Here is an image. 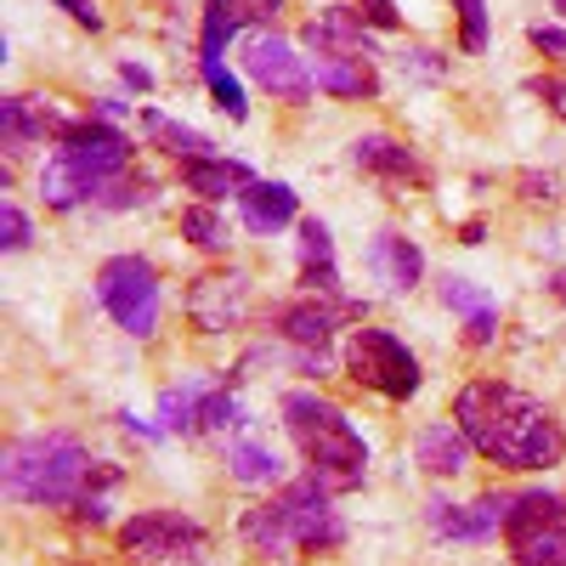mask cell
<instances>
[{
	"instance_id": "cell-1",
	"label": "cell",
	"mask_w": 566,
	"mask_h": 566,
	"mask_svg": "<svg viewBox=\"0 0 566 566\" xmlns=\"http://www.w3.org/2000/svg\"><path fill=\"white\" fill-rule=\"evenodd\" d=\"M453 419L470 437V448H476L482 459H493V464H504V470H549V464L566 459L560 419L538 397L515 391V386L470 380L453 397Z\"/></svg>"
},
{
	"instance_id": "cell-2",
	"label": "cell",
	"mask_w": 566,
	"mask_h": 566,
	"mask_svg": "<svg viewBox=\"0 0 566 566\" xmlns=\"http://www.w3.org/2000/svg\"><path fill=\"white\" fill-rule=\"evenodd\" d=\"M239 538L266 555V560H301V555H328L346 544V515L328 504V488L301 476L290 488H277L255 510H244Z\"/></svg>"
},
{
	"instance_id": "cell-3",
	"label": "cell",
	"mask_w": 566,
	"mask_h": 566,
	"mask_svg": "<svg viewBox=\"0 0 566 566\" xmlns=\"http://www.w3.org/2000/svg\"><path fill=\"white\" fill-rule=\"evenodd\" d=\"M283 424L306 459V476L323 482L328 493H352L368 476V442L357 437V424L346 419L340 402H328L317 391H290L283 397Z\"/></svg>"
},
{
	"instance_id": "cell-4",
	"label": "cell",
	"mask_w": 566,
	"mask_h": 566,
	"mask_svg": "<svg viewBox=\"0 0 566 566\" xmlns=\"http://www.w3.org/2000/svg\"><path fill=\"white\" fill-rule=\"evenodd\" d=\"M91 482V453L69 431H45V437H18L0 453V488L12 504H52L74 510V499Z\"/></svg>"
},
{
	"instance_id": "cell-5",
	"label": "cell",
	"mask_w": 566,
	"mask_h": 566,
	"mask_svg": "<svg viewBox=\"0 0 566 566\" xmlns=\"http://www.w3.org/2000/svg\"><path fill=\"white\" fill-rule=\"evenodd\" d=\"M97 301L130 340H148L159 328V272L142 255H108L97 266Z\"/></svg>"
},
{
	"instance_id": "cell-6",
	"label": "cell",
	"mask_w": 566,
	"mask_h": 566,
	"mask_svg": "<svg viewBox=\"0 0 566 566\" xmlns=\"http://www.w3.org/2000/svg\"><path fill=\"white\" fill-rule=\"evenodd\" d=\"M504 549L515 566H566V499L522 493L504 515Z\"/></svg>"
},
{
	"instance_id": "cell-7",
	"label": "cell",
	"mask_w": 566,
	"mask_h": 566,
	"mask_svg": "<svg viewBox=\"0 0 566 566\" xmlns=\"http://www.w3.org/2000/svg\"><path fill=\"white\" fill-rule=\"evenodd\" d=\"M346 374H352L357 386L391 397V402H408L419 391V357L391 335V328H352V340H346Z\"/></svg>"
},
{
	"instance_id": "cell-8",
	"label": "cell",
	"mask_w": 566,
	"mask_h": 566,
	"mask_svg": "<svg viewBox=\"0 0 566 566\" xmlns=\"http://www.w3.org/2000/svg\"><path fill=\"white\" fill-rule=\"evenodd\" d=\"M119 549L136 560H199L210 549V533L181 510H136L119 527Z\"/></svg>"
},
{
	"instance_id": "cell-9",
	"label": "cell",
	"mask_w": 566,
	"mask_h": 566,
	"mask_svg": "<svg viewBox=\"0 0 566 566\" xmlns=\"http://www.w3.org/2000/svg\"><path fill=\"white\" fill-rule=\"evenodd\" d=\"M57 154L85 176V181H97V199H103V187H114L119 176H125V165H130V142L108 125V119H80L63 142H57Z\"/></svg>"
},
{
	"instance_id": "cell-10",
	"label": "cell",
	"mask_w": 566,
	"mask_h": 566,
	"mask_svg": "<svg viewBox=\"0 0 566 566\" xmlns=\"http://www.w3.org/2000/svg\"><path fill=\"white\" fill-rule=\"evenodd\" d=\"M244 69H250V80H255L261 91H272L277 103H306V97H312V69H306V57H295V45L283 40V34H272V29L250 34Z\"/></svg>"
},
{
	"instance_id": "cell-11",
	"label": "cell",
	"mask_w": 566,
	"mask_h": 566,
	"mask_svg": "<svg viewBox=\"0 0 566 566\" xmlns=\"http://www.w3.org/2000/svg\"><path fill=\"white\" fill-rule=\"evenodd\" d=\"M244 312H250V272H239V266L205 272V277H193V290H187V317H193V328H205V335L239 328Z\"/></svg>"
},
{
	"instance_id": "cell-12",
	"label": "cell",
	"mask_w": 566,
	"mask_h": 566,
	"mask_svg": "<svg viewBox=\"0 0 566 566\" xmlns=\"http://www.w3.org/2000/svg\"><path fill=\"white\" fill-rule=\"evenodd\" d=\"M510 493H482L476 504H453V499H431L424 504V522H431L437 538H459V544H488L493 533H504V515H510Z\"/></svg>"
},
{
	"instance_id": "cell-13",
	"label": "cell",
	"mask_w": 566,
	"mask_h": 566,
	"mask_svg": "<svg viewBox=\"0 0 566 566\" xmlns=\"http://www.w3.org/2000/svg\"><path fill=\"white\" fill-rule=\"evenodd\" d=\"M374 23L363 18V7H346V0H335V7H323L301 40H306V52L312 57H374Z\"/></svg>"
},
{
	"instance_id": "cell-14",
	"label": "cell",
	"mask_w": 566,
	"mask_h": 566,
	"mask_svg": "<svg viewBox=\"0 0 566 566\" xmlns=\"http://www.w3.org/2000/svg\"><path fill=\"white\" fill-rule=\"evenodd\" d=\"M346 317H363V306H357V301H317V295H301V301H290V306L277 312V335L290 340V346H301V352H323Z\"/></svg>"
},
{
	"instance_id": "cell-15",
	"label": "cell",
	"mask_w": 566,
	"mask_h": 566,
	"mask_svg": "<svg viewBox=\"0 0 566 566\" xmlns=\"http://www.w3.org/2000/svg\"><path fill=\"white\" fill-rule=\"evenodd\" d=\"M352 159H357V170L380 176L391 187H424V181H431V170H424L413 159V148H408V142H397V136H357L352 142Z\"/></svg>"
},
{
	"instance_id": "cell-16",
	"label": "cell",
	"mask_w": 566,
	"mask_h": 566,
	"mask_svg": "<svg viewBox=\"0 0 566 566\" xmlns=\"http://www.w3.org/2000/svg\"><path fill=\"white\" fill-rule=\"evenodd\" d=\"M283 12V0H205V29H199V45L205 57H221L227 40L250 29V23H272Z\"/></svg>"
},
{
	"instance_id": "cell-17",
	"label": "cell",
	"mask_w": 566,
	"mask_h": 566,
	"mask_svg": "<svg viewBox=\"0 0 566 566\" xmlns=\"http://www.w3.org/2000/svg\"><path fill=\"white\" fill-rule=\"evenodd\" d=\"M368 272L386 283V290H413V283L424 277V255H419V244L413 239H402L397 227H386V232H374V244H368Z\"/></svg>"
},
{
	"instance_id": "cell-18",
	"label": "cell",
	"mask_w": 566,
	"mask_h": 566,
	"mask_svg": "<svg viewBox=\"0 0 566 566\" xmlns=\"http://www.w3.org/2000/svg\"><path fill=\"white\" fill-rule=\"evenodd\" d=\"M255 181V170L250 165H239V159H187L181 165V187L187 193H199L205 205H216V199H244V187Z\"/></svg>"
},
{
	"instance_id": "cell-19",
	"label": "cell",
	"mask_w": 566,
	"mask_h": 566,
	"mask_svg": "<svg viewBox=\"0 0 566 566\" xmlns=\"http://www.w3.org/2000/svg\"><path fill=\"white\" fill-rule=\"evenodd\" d=\"M442 306L464 317V340L470 346H493L499 335V306L488 290H476L470 277H442Z\"/></svg>"
},
{
	"instance_id": "cell-20",
	"label": "cell",
	"mask_w": 566,
	"mask_h": 566,
	"mask_svg": "<svg viewBox=\"0 0 566 566\" xmlns=\"http://www.w3.org/2000/svg\"><path fill=\"white\" fill-rule=\"evenodd\" d=\"M312 85L328 91V97H346V103H374L380 97V74H374L368 57H317L312 63Z\"/></svg>"
},
{
	"instance_id": "cell-21",
	"label": "cell",
	"mask_w": 566,
	"mask_h": 566,
	"mask_svg": "<svg viewBox=\"0 0 566 566\" xmlns=\"http://www.w3.org/2000/svg\"><path fill=\"white\" fill-rule=\"evenodd\" d=\"M470 437L459 431V419H431L419 431V442H413V459L431 470V476H459V470L470 464Z\"/></svg>"
},
{
	"instance_id": "cell-22",
	"label": "cell",
	"mask_w": 566,
	"mask_h": 566,
	"mask_svg": "<svg viewBox=\"0 0 566 566\" xmlns=\"http://www.w3.org/2000/svg\"><path fill=\"white\" fill-rule=\"evenodd\" d=\"M227 380L221 374H193V380H181L159 397V419H165V431L170 437H187V431H199V419H205V402L210 391H221Z\"/></svg>"
},
{
	"instance_id": "cell-23",
	"label": "cell",
	"mask_w": 566,
	"mask_h": 566,
	"mask_svg": "<svg viewBox=\"0 0 566 566\" xmlns=\"http://www.w3.org/2000/svg\"><path fill=\"white\" fill-rule=\"evenodd\" d=\"M239 210H244L250 232H277V227L295 221V187L290 181H250Z\"/></svg>"
},
{
	"instance_id": "cell-24",
	"label": "cell",
	"mask_w": 566,
	"mask_h": 566,
	"mask_svg": "<svg viewBox=\"0 0 566 566\" xmlns=\"http://www.w3.org/2000/svg\"><path fill=\"white\" fill-rule=\"evenodd\" d=\"M40 199L52 210H80V205H97V181H85L63 154H52L40 170Z\"/></svg>"
},
{
	"instance_id": "cell-25",
	"label": "cell",
	"mask_w": 566,
	"mask_h": 566,
	"mask_svg": "<svg viewBox=\"0 0 566 566\" xmlns=\"http://www.w3.org/2000/svg\"><path fill=\"white\" fill-rule=\"evenodd\" d=\"M227 470H232V482H244V488H272L283 476V459L250 437H232L227 442Z\"/></svg>"
},
{
	"instance_id": "cell-26",
	"label": "cell",
	"mask_w": 566,
	"mask_h": 566,
	"mask_svg": "<svg viewBox=\"0 0 566 566\" xmlns=\"http://www.w3.org/2000/svg\"><path fill=\"white\" fill-rule=\"evenodd\" d=\"M142 130H148V136L159 142V148H165V154H176L181 165H187V159H210V142H205L199 130H187V125H176V119H165L159 108H142Z\"/></svg>"
},
{
	"instance_id": "cell-27",
	"label": "cell",
	"mask_w": 566,
	"mask_h": 566,
	"mask_svg": "<svg viewBox=\"0 0 566 566\" xmlns=\"http://www.w3.org/2000/svg\"><path fill=\"white\" fill-rule=\"evenodd\" d=\"M34 142H45L40 119H34V103L29 97H0V148L23 154V148H34Z\"/></svg>"
},
{
	"instance_id": "cell-28",
	"label": "cell",
	"mask_w": 566,
	"mask_h": 566,
	"mask_svg": "<svg viewBox=\"0 0 566 566\" xmlns=\"http://www.w3.org/2000/svg\"><path fill=\"white\" fill-rule=\"evenodd\" d=\"M114 488H119V464H91V482H85V493L74 499V522H80V527H103Z\"/></svg>"
},
{
	"instance_id": "cell-29",
	"label": "cell",
	"mask_w": 566,
	"mask_h": 566,
	"mask_svg": "<svg viewBox=\"0 0 566 566\" xmlns=\"http://www.w3.org/2000/svg\"><path fill=\"white\" fill-rule=\"evenodd\" d=\"M181 239L193 244V250H210L221 255L232 239H227V221L216 216V205H193V210H181Z\"/></svg>"
},
{
	"instance_id": "cell-30",
	"label": "cell",
	"mask_w": 566,
	"mask_h": 566,
	"mask_svg": "<svg viewBox=\"0 0 566 566\" xmlns=\"http://www.w3.org/2000/svg\"><path fill=\"white\" fill-rule=\"evenodd\" d=\"M199 69H205V85L216 91V103H221V108H227L232 119H244V114H250V103H244V91H239V80H232V74L221 69V57H205Z\"/></svg>"
},
{
	"instance_id": "cell-31",
	"label": "cell",
	"mask_w": 566,
	"mask_h": 566,
	"mask_svg": "<svg viewBox=\"0 0 566 566\" xmlns=\"http://www.w3.org/2000/svg\"><path fill=\"white\" fill-rule=\"evenodd\" d=\"M459 7V45L464 52H482L488 45V0H453Z\"/></svg>"
},
{
	"instance_id": "cell-32",
	"label": "cell",
	"mask_w": 566,
	"mask_h": 566,
	"mask_svg": "<svg viewBox=\"0 0 566 566\" xmlns=\"http://www.w3.org/2000/svg\"><path fill=\"white\" fill-rule=\"evenodd\" d=\"M301 266H335V239H328V227L317 216L301 221Z\"/></svg>"
},
{
	"instance_id": "cell-33",
	"label": "cell",
	"mask_w": 566,
	"mask_h": 566,
	"mask_svg": "<svg viewBox=\"0 0 566 566\" xmlns=\"http://www.w3.org/2000/svg\"><path fill=\"white\" fill-rule=\"evenodd\" d=\"M148 199H154V181H148V176H136V181L119 176L114 187H103L97 205H103V210H130V205H148Z\"/></svg>"
},
{
	"instance_id": "cell-34",
	"label": "cell",
	"mask_w": 566,
	"mask_h": 566,
	"mask_svg": "<svg viewBox=\"0 0 566 566\" xmlns=\"http://www.w3.org/2000/svg\"><path fill=\"white\" fill-rule=\"evenodd\" d=\"M232 424H244V413H239V402H232V391L221 386V391H210V402H205L199 431H232Z\"/></svg>"
},
{
	"instance_id": "cell-35",
	"label": "cell",
	"mask_w": 566,
	"mask_h": 566,
	"mask_svg": "<svg viewBox=\"0 0 566 566\" xmlns=\"http://www.w3.org/2000/svg\"><path fill=\"white\" fill-rule=\"evenodd\" d=\"M23 244H29V216H23L12 199H0V250L12 255V250H23Z\"/></svg>"
},
{
	"instance_id": "cell-36",
	"label": "cell",
	"mask_w": 566,
	"mask_h": 566,
	"mask_svg": "<svg viewBox=\"0 0 566 566\" xmlns=\"http://www.w3.org/2000/svg\"><path fill=\"white\" fill-rule=\"evenodd\" d=\"M301 283H306V295L340 301V272L335 266H301Z\"/></svg>"
},
{
	"instance_id": "cell-37",
	"label": "cell",
	"mask_w": 566,
	"mask_h": 566,
	"mask_svg": "<svg viewBox=\"0 0 566 566\" xmlns=\"http://www.w3.org/2000/svg\"><path fill=\"white\" fill-rule=\"evenodd\" d=\"M402 74H419V80H442V74H448V63H442L437 52H424V45H419V52H402Z\"/></svg>"
},
{
	"instance_id": "cell-38",
	"label": "cell",
	"mask_w": 566,
	"mask_h": 566,
	"mask_svg": "<svg viewBox=\"0 0 566 566\" xmlns=\"http://www.w3.org/2000/svg\"><path fill=\"white\" fill-rule=\"evenodd\" d=\"M527 40L538 45V52H549V57H566V29H555V23H533Z\"/></svg>"
},
{
	"instance_id": "cell-39",
	"label": "cell",
	"mask_w": 566,
	"mask_h": 566,
	"mask_svg": "<svg viewBox=\"0 0 566 566\" xmlns=\"http://www.w3.org/2000/svg\"><path fill=\"white\" fill-rule=\"evenodd\" d=\"M363 18H368L374 29H397V23H402L397 0H363Z\"/></svg>"
},
{
	"instance_id": "cell-40",
	"label": "cell",
	"mask_w": 566,
	"mask_h": 566,
	"mask_svg": "<svg viewBox=\"0 0 566 566\" xmlns=\"http://www.w3.org/2000/svg\"><path fill=\"white\" fill-rule=\"evenodd\" d=\"M57 7L74 18V23H85V29H103V12H97V0H57Z\"/></svg>"
},
{
	"instance_id": "cell-41",
	"label": "cell",
	"mask_w": 566,
	"mask_h": 566,
	"mask_svg": "<svg viewBox=\"0 0 566 566\" xmlns=\"http://www.w3.org/2000/svg\"><path fill=\"white\" fill-rule=\"evenodd\" d=\"M522 199H555V176H522Z\"/></svg>"
},
{
	"instance_id": "cell-42",
	"label": "cell",
	"mask_w": 566,
	"mask_h": 566,
	"mask_svg": "<svg viewBox=\"0 0 566 566\" xmlns=\"http://www.w3.org/2000/svg\"><path fill=\"white\" fill-rule=\"evenodd\" d=\"M119 74H125V85H136V91H148V85H154V74H148V69H142V63H125Z\"/></svg>"
},
{
	"instance_id": "cell-43",
	"label": "cell",
	"mask_w": 566,
	"mask_h": 566,
	"mask_svg": "<svg viewBox=\"0 0 566 566\" xmlns=\"http://www.w3.org/2000/svg\"><path fill=\"white\" fill-rule=\"evenodd\" d=\"M555 12H566V0H555Z\"/></svg>"
}]
</instances>
